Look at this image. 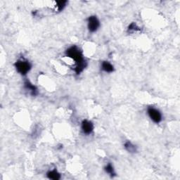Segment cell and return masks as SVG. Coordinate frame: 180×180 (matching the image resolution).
<instances>
[{
	"label": "cell",
	"instance_id": "1",
	"mask_svg": "<svg viewBox=\"0 0 180 180\" xmlns=\"http://www.w3.org/2000/svg\"><path fill=\"white\" fill-rule=\"evenodd\" d=\"M66 56L73 59L76 63V68L75 69L77 74L81 73L85 68L87 63L83 58V55L80 49L75 46H73L66 51Z\"/></svg>",
	"mask_w": 180,
	"mask_h": 180
},
{
	"label": "cell",
	"instance_id": "2",
	"mask_svg": "<svg viewBox=\"0 0 180 180\" xmlns=\"http://www.w3.org/2000/svg\"><path fill=\"white\" fill-rule=\"evenodd\" d=\"M15 67L21 75H25L31 69V65L28 61L25 59H20L15 63Z\"/></svg>",
	"mask_w": 180,
	"mask_h": 180
},
{
	"label": "cell",
	"instance_id": "3",
	"mask_svg": "<svg viewBox=\"0 0 180 180\" xmlns=\"http://www.w3.org/2000/svg\"><path fill=\"white\" fill-rule=\"evenodd\" d=\"M148 114L149 117L156 123H159L162 120L161 113L158 110L154 109L153 107H149L148 109Z\"/></svg>",
	"mask_w": 180,
	"mask_h": 180
},
{
	"label": "cell",
	"instance_id": "4",
	"mask_svg": "<svg viewBox=\"0 0 180 180\" xmlns=\"http://www.w3.org/2000/svg\"><path fill=\"white\" fill-rule=\"evenodd\" d=\"M100 26L99 19L96 16H90L88 18V29L91 33L96 32Z\"/></svg>",
	"mask_w": 180,
	"mask_h": 180
},
{
	"label": "cell",
	"instance_id": "5",
	"mask_svg": "<svg viewBox=\"0 0 180 180\" xmlns=\"http://www.w3.org/2000/svg\"><path fill=\"white\" fill-rule=\"evenodd\" d=\"M82 130L84 134H90L94 130V126L90 121L84 120L82 122Z\"/></svg>",
	"mask_w": 180,
	"mask_h": 180
},
{
	"label": "cell",
	"instance_id": "6",
	"mask_svg": "<svg viewBox=\"0 0 180 180\" xmlns=\"http://www.w3.org/2000/svg\"><path fill=\"white\" fill-rule=\"evenodd\" d=\"M24 84H25V89H26V90H29L32 94V95H33V96H35V95L37 94V87H36L35 85H33V84H32L28 80H25Z\"/></svg>",
	"mask_w": 180,
	"mask_h": 180
},
{
	"label": "cell",
	"instance_id": "7",
	"mask_svg": "<svg viewBox=\"0 0 180 180\" xmlns=\"http://www.w3.org/2000/svg\"><path fill=\"white\" fill-rule=\"evenodd\" d=\"M101 68L106 73H112L114 71L113 65L108 61H103L101 64Z\"/></svg>",
	"mask_w": 180,
	"mask_h": 180
},
{
	"label": "cell",
	"instance_id": "8",
	"mask_svg": "<svg viewBox=\"0 0 180 180\" xmlns=\"http://www.w3.org/2000/svg\"><path fill=\"white\" fill-rule=\"evenodd\" d=\"M47 177L50 179L58 180L61 178V175L56 170H54L52 171H49L47 172Z\"/></svg>",
	"mask_w": 180,
	"mask_h": 180
},
{
	"label": "cell",
	"instance_id": "9",
	"mask_svg": "<svg viewBox=\"0 0 180 180\" xmlns=\"http://www.w3.org/2000/svg\"><path fill=\"white\" fill-rule=\"evenodd\" d=\"M124 146L125 149L130 153H135L137 151V147L134 144H132V143L130 142V141L125 142Z\"/></svg>",
	"mask_w": 180,
	"mask_h": 180
},
{
	"label": "cell",
	"instance_id": "10",
	"mask_svg": "<svg viewBox=\"0 0 180 180\" xmlns=\"http://www.w3.org/2000/svg\"><path fill=\"white\" fill-rule=\"evenodd\" d=\"M105 170H106V172L107 173H109V174L111 175V177H113L115 175L113 167L111 163H109L105 167Z\"/></svg>",
	"mask_w": 180,
	"mask_h": 180
},
{
	"label": "cell",
	"instance_id": "11",
	"mask_svg": "<svg viewBox=\"0 0 180 180\" xmlns=\"http://www.w3.org/2000/svg\"><path fill=\"white\" fill-rule=\"evenodd\" d=\"M67 4V1H58L56 2V6L58 11H61L63 8L65 7Z\"/></svg>",
	"mask_w": 180,
	"mask_h": 180
},
{
	"label": "cell",
	"instance_id": "12",
	"mask_svg": "<svg viewBox=\"0 0 180 180\" xmlns=\"http://www.w3.org/2000/svg\"><path fill=\"white\" fill-rule=\"evenodd\" d=\"M137 30H140V29H139V27L137 26L136 23H132L130 25H129L128 31H137Z\"/></svg>",
	"mask_w": 180,
	"mask_h": 180
}]
</instances>
